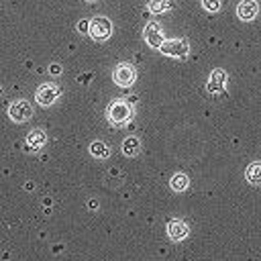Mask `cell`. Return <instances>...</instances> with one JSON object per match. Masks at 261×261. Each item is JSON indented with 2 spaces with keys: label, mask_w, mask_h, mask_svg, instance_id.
<instances>
[{
  "label": "cell",
  "mask_w": 261,
  "mask_h": 261,
  "mask_svg": "<svg viewBox=\"0 0 261 261\" xmlns=\"http://www.w3.org/2000/svg\"><path fill=\"white\" fill-rule=\"evenodd\" d=\"M133 114H135L133 104L126 102L124 98L112 100V102L108 104V108H106V118H108V122L114 124V126H122V124H126V122L133 118Z\"/></svg>",
  "instance_id": "obj_1"
},
{
  "label": "cell",
  "mask_w": 261,
  "mask_h": 261,
  "mask_svg": "<svg viewBox=\"0 0 261 261\" xmlns=\"http://www.w3.org/2000/svg\"><path fill=\"white\" fill-rule=\"evenodd\" d=\"M88 35L94 41H108L110 35H112V22H110V18H106V16H94V18H90Z\"/></svg>",
  "instance_id": "obj_2"
},
{
  "label": "cell",
  "mask_w": 261,
  "mask_h": 261,
  "mask_svg": "<svg viewBox=\"0 0 261 261\" xmlns=\"http://www.w3.org/2000/svg\"><path fill=\"white\" fill-rule=\"evenodd\" d=\"M59 96H61V88L53 82H45L35 90V100L39 106H51L57 102Z\"/></svg>",
  "instance_id": "obj_3"
},
{
  "label": "cell",
  "mask_w": 261,
  "mask_h": 261,
  "mask_svg": "<svg viewBox=\"0 0 261 261\" xmlns=\"http://www.w3.org/2000/svg\"><path fill=\"white\" fill-rule=\"evenodd\" d=\"M159 51L167 57H175V59H184L190 53V45L186 39H167L161 43Z\"/></svg>",
  "instance_id": "obj_4"
},
{
  "label": "cell",
  "mask_w": 261,
  "mask_h": 261,
  "mask_svg": "<svg viewBox=\"0 0 261 261\" xmlns=\"http://www.w3.org/2000/svg\"><path fill=\"white\" fill-rule=\"evenodd\" d=\"M112 77H114V84H116V86H120V88H128V86H133V84H135V80H137L135 65H133V63H128V61L118 63V65L114 67Z\"/></svg>",
  "instance_id": "obj_5"
},
{
  "label": "cell",
  "mask_w": 261,
  "mask_h": 261,
  "mask_svg": "<svg viewBox=\"0 0 261 261\" xmlns=\"http://www.w3.org/2000/svg\"><path fill=\"white\" fill-rule=\"evenodd\" d=\"M33 116V106L29 100H12L8 106V118L12 122H27Z\"/></svg>",
  "instance_id": "obj_6"
},
{
  "label": "cell",
  "mask_w": 261,
  "mask_h": 261,
  "mask_svg": "<svg viewBox=\"0 0 261 261\" xmlns=\"http://www.w3.org/2000/svg\"><path fill=\"white\" fill-rule=\"evenodd\" d=\"M143 37H145L147 45H151L153 49H159L161 43L165 41V37H163V29H161V24L155 22V20H151V22L145 24V29H143Z\"/></svg>",
  "instance_id": "obj_7"
},
{
  "label": "cell",
  "mask_w": 261,
  "mask_h": 261,
  "mask_svg": "<svg viewBox=\"0 0 261 261\" xmlns=\"http://www.w3.org/2000/svg\"><path fill=\"white\" fill-rule=\"evenodd\" d=\"M226 71L224 69H212L208 75V92L210 94H220L226 86Z\"/></svg>",
  "instance_id": "obj_8"
},
{
  "label": "cell",
  "mask_w": 261,
  "mask_h": 261,
  "mask_svg": "<svg viewBox=\"0 0 261 261\" xmlns=\"http://www.w3.org/2000/svg\"><path fill=\"white\" fill-rule=\"evenodd\" d=\"M259 12V4L257 0H241L237 6V16L241 20H253Z\"/></svg>",
  "instance_id": "obj_9"
},
{
  "label": "cell",
  "mask_w": 261,
  "mask_h": 261,
  "mask_svg": "<svg viewBox=\"0 0 261 261\" xmlns=\"http://www.w3.org/2000/svg\"><path fill=\"white\" fill-rule=\"evenodd\" d=\"M45 141H47L45 130H41V128H33V130L27 135V139H24L27 151H37V149H41V147L45 145Z\"/></svg>",
  "instance_id": "obj_10"
},
{
  "label": "cell",
  "mask_w": 261,
  "mask_h": 261,
  "mask_svg": "<svg viewBox=\"0 0 261 261\" xmlns=\"http://www.w3.org/2000/svg\"><path fill=\"white\" fill-rule=\"evenodd\" d=\"M188 232H190V228L184 220H171L167 224V234H169L171 241H181V239L188 237Z\"/></svg>",
  "instance_id": "obj_11"
},
{
  "label": "cell",
  "mask_w": 261,
  "mask_h": 261,
  "mask_svg": "<svg viewBox=\"0 0 261 261\" xmlns=\"http://www.w3.org/2000/svg\"><path fill=\"white\" fill-rule=\"evenodd\" d=\"M141 151V141L137 137H126L122 141V153L128 155V157H135L137 153Z\"/></svg>",
  "instance_id": "obj_12"
},
{
  "label": "cell",
  "mask_w": 261,
  "mask_h": 261,
  "mask_svg": "<svg viewBox=\"0 0 261 261\" xmlns=\"http://www.w3.org/2000/svg\"><path fill=\"white\" fill-rule=\"evenodd\" d=\"M145 2H147L149 12H153V14H161L171 8V0H145Z\"/></svg>",
  "instance_id": "obj_13"
},
{
  "label": "cell",
  "mask_w": 261,
  "mask_h": 261,
  "mask_svg": "<svg viewBox=\"0 0 261 261\" xmlns=\"http://www.w3.org/2000/svg\"><path fill=\"white\" fill-rule=\"evenodd\" d=\"M90 153H92L94 157H98V159H106V157L110 155V149H108L106 143H102V141H94V143L90 145Z\"/></svg>",
  "instance_id": "obj_14"
},
{
  "label": "cell",
  "mask_w": 261,
  "mask_h": 261,
  "mask_svg": "<svg viewBox=\"0 0 261 261\" xmlns=\"http://www.w3.org/2000/svg\"><path fill=\"white\" fill-rule=\"evenodd\" d=\"M245 175H247V179H249L251 184H261V163H259V161L251 163V165L247 167Z\"/></svg>",
  "instance_id": "obj_15"
},
{
  "label": "cell",
  "mask_w": 261,
  "mask_h": 261,
  "mask_svg": "<svg viewBox=\"0 0 261 261\" xmlns=\"http://www.w3.org/2000/svg\"><path fill=\"white\" fill-rule=\"evenodd\" d=\"M188 184H190V179H188L186 173H175V175L171 177V181H169L171 190H175V192H184V190L188 188Z\"/></svg>",
  "instance_id": "obj_16"
},
{
  "label": "cell",
  "mask_w": 261,
  "mask_h": 261,
  "mask_svg": "<svg viewBox=\"0 0 261 261\" xmlns=\"http://www.w3.org/2000/svg\"><path fill=\"white\" fill-rule=\"evenodd\" d=\"M202 6L208 12H218L220 10V0H202Z\"/></svg>",
  "instance_id": "obj_17"
},
{
  "label": "cell",
  "mask_w": 261,
  "mask_h": 261,
  "mask_svg": "<svg viewBox=\"0 0 261 261\" xmlns=\"http://www.w3.org/2000/svg\"><path fill=\"white\" fill-rule=\"evenodd\" d=\"M88 24H90V20L82 18V20L77 22V31H80V33H88Z\"/></svg>",
  "instance_id": "obj_18"
},
{
  "label": "cell",
  "mask_w": 261,
  "mask_h": 261,
  "mask_svg": "<svg viewBox=\"0 0 261 261\" xmlns=\"http://www.w3.org/2000/svg\"><path fill=\"white\" fill-rule=\"evenodd\" d=\"M49 73H51V75H59V73H61V65H59V63H51V65H49Z\"/></svg>",
  "instance_id": "obj_19"
},
{
  "label": "cell",
  "mask_w": 261,
  "mask_h": 261,
  "mask_svg": "<svg viewBox=\"0 0 261 261\" xmlns=\"http://www.w3.org/2000/svg\"><path fill=\"white\" fill-rule=\"evenodd\" d=\"M86 2H96V0H86Z\"/></svg>",
  "instance_id": "obj_20"
},
{
  "label": "cell",
  "mask_w": 261,
  "mask_h": 261,
  "mask_svg": "<svg viewBox=\"0 0 261 261\" xmlns=\"http://www.w3.org/2000/svg\"><path fill=\"white\" fill-rule=\"evenodd\" d=\"M0 92H2V86H0Z\"/></svg>",
  "instance_id": "obj_21"
}]
</instances>
